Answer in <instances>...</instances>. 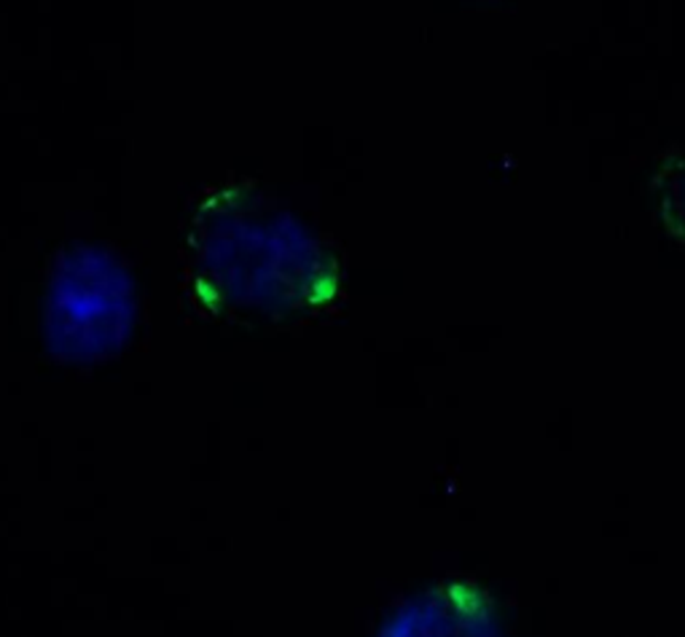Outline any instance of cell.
Returning <instances> with one entry per match:
<instances>
[{"label":"cell","instance_id":"3957f363","mask_svg":"<svg viewBox=\"0 0 685 637\" xmlns=\"http://www.w3.org/2000/svg\"><path fill=\"white\" fill-rule=\"evenodd\" d=\"M194 296H197L199 304H203L207 312H212V315H218V312L224 310V291L216 280L210 278L194 280Z\"/></svg>","mask_w":685,"mask_h":637},{"label":"cell","instance_id":"6da1fadb","mask_svg":"<svg viewBox=\"0 0 685 637\" xmlns=\"http://www.w3.org/2000/svg\"><path fill=\"white\" fill-rule=\"evenodd\" d=\"M446 599H449L452 608L457 610V614L465 618H484L487 614V605H484V597L479 589H474V586L468 584H449L446 586Z\"/></svg>","mask_w":685,"mask_h":637},{"label":"cell","instance_id":"7a4b0ae2","mask_svg":"<svg viewBox=\"0 0 685 637\" xmlns=\"http://www.w3.org/2000/svg\"><path fill=\"white\" fill-rule=\"evenodd\" d=\"M339 293V278L336 274H318L307 283V302L312 307H323V304L334 302Z\"/></svg>","mask_w":685,"mask_h":637}]
</instances>
